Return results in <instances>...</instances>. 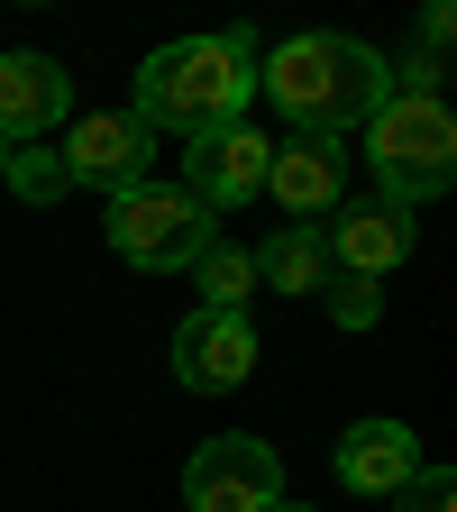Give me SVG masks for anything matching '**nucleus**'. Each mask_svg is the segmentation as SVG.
Returning a JSON list of instances; mask_svg holds the SVG:
<instances>
[{
	"label": "nucleus",
	"mask_w": 457,
	"mask_h": 512,
	"mask_svg": "<svg viewBox=\"0 0 457 512\" xmlns=\"http://www.w3.org/2000/svg\"><path fill=\"white\" fill-rule=\"evenodd\" d=\"M266 192L284 202V229H320L348 202V156L330 138H275L266 147Z\"/></svg>",
	"instance_id": "6e6552de"
},
{
	"label": "nucleus",
	"mask_w": 457,
	"mask_h": 512,
	"mask_svg": "<svg viewBox=\"0 0 457 512\" xmlns=\"http://www.w3.org/2000/svg\"><path fill=\"white\" fill-rule=\"evenodd\" d=\"M275 512H311V503H275Z\"/></svg>",
	"instance_id": "6ab92c4d"
},
{
	"label": "nucleus",
	"mask_w": 457,
	"mask_h": 512,
	"mask_svg": "<svg viewBox=\"0 0 457 512\" xmlns=\"http://www.w3.org/2000/svg\"><path fill=\"white\" fill-rule=\"evenodd\" d=\"M64 119H74V74L55 55H0V138L37 147Z\"/></svg>",
	"instance_id": "9d476101"
},
{
	"label": "nucleus",
	"mask_w": 457,
	"mask_h": 512,
	"mask_svg": "<svg viewBox=\"0 0 457 512\" xmlns=\"http://www.w3.org/2000/svg\"><path fill=\"white\" fill-rule=\"evenodd\" d=\"M384 74L394 64L375 46H357V37H284V46L256 55V92L293 119V138H330V147L375 119Z\"/></svg>",
	"instance_id": "f257e3e1"
},
{
	"label": "nucleus",
	"mask_w": 457,
	"mask_h": 512,
	"mask_svg": "<svg viewBox=\"0 0 457 512\" xmlns=\"http://www.w3.org/2000/svg\"><path fill=\"white\" fill-rule=\"evenodd\" d=\"M174 375L192 384V394H238V384L256 375L247 311H192L183 330H174Z\"/></svg>",
	"instance_id": "1a4fd4ad"
},
{
	"label": "nucleus",
	"mask_w": 457,
	"mask_h": 512,
	"mask_svg": "<svg viewBox=\"0 0 457 512\" xmlns=\"http://www.w3.org/2000/svg\"><path fill=\"white\" fill-rule=\"evenodd\" d=\"M320 293H330V320H339V330H375V320H384V284H375V275H339V266H330V284H320Z\"/></svg>",
	"instance_id": "dca6fc26"
},
{
	"label": "nucleus",
	"mask_w": 457,
	"mask_h": 512,
	"mask_svg": "<svg viewBox=\"0 0 457 512\" xmlns=\"http://www.w3.org/2000/svg\"><path fill=\"white\" fill-rule=\"evenodd\" d=\"M101 229H110V247H119L138 275H183L192 256L220 238V229H211V211L192 202L183 183H128L119 202H110V220H101Z\"/></svg>",
	"instance_id": "20e7f679"
},
{
	"label": "nucleus",
	"mask_w": 457,
	"mask_h": 512,
	"mask_svg": "<svg viewBox=\"0 0 457 512\" xmlns=\"http://www.w3.org/2000/svg\"><path fill=\"white\" fill-rule=\"evenodd\" d=\"M366 165H375V202H394V211L448 192V174H457V119H448V101L384 92L375 119H366Z\"/></svg>",
	"instance_id": "7ed1b4c3"
},
{
	"label": "nucleus",
	"mask_w": 457,
	"mask_h": 512,
	"mask_svg": "<svg viewBox=\"0 0 457 512\" xmlns=\"http://www.w3.org/2000/svg\"><path fill=\"white\" fill-rule=\"evenodd\" d=\"M412 467H421V439H412L403 421H357V430L339 439V485L366 494V503H394V494L412 485Z\"/></svg>",
	"instance_id": "f8f14e48"
},
{
	"label": "nucleus",
	"mask_w": 457,
	"mask_h": 512,
	"mask_svg": "<svg viewBox=\"0 0 457 512\" xmlns=\"http://www.w3.org/2000/svg\"><path fill=\"white\" fill-rule=\"evenodd\" d=\"M183 503H192V512H275V503H284V458H275L256 430H220V439L192 448Z\"/></svg>",
	"instance_id": "39448f33"
},
{
	"label": "nucleus",
	"mask_w": 457,
	"mask_h": 512,
	"mask_svg": "<svg viewBox=\"0 0 457 512\" xmlns=\"http://www.w3.org/2000/svg\"><path fill=\"white\" fill-rule=\"evenodd\" d=\"M320 247H330L339 275H375L384 284L412 256V211H394V202H339L330 220H320Z\"/></svg>",
	"instance_id": "9b49d317"
},
{
	"label": "nucleus",
	"mask_w": 457,
	"mask_h": 512,
	"mask_svg": "<svg viewBox=\"0 0 457 512\" xmlns=\"http://www.w3.org/2000/svg\"><path fill=\"white\" fill-rule=\"evenodd\" d=\"M266 128L256 119H220V128H202V138H183V192L202 211H229V202H256L266 192Z\"/></svg>",
	"instance_id": "423d86ee"
},
{
	"label": "nucleus",
	"mask_w": 457,
	"mask_h": 512,
	"mask_svg": "<svg viewBox=\"0 0 457 512\" xmlns=\"http://www.w3.org/2000/svg\"><path fill=\"white\" fill-rule=\"evenodd\" d=\"M55 156H64V183H74V192H110V202H119L128 183H147L156 138L128 110H101V119H74V128H64Z\"/></svg>",
	"instance_id": "0eeeda50"
},
{
	"label": "nucleus",
	"mask_w": 457,
	"mask_h": 512,
	"mask_svg": "<svg viewBox=\"0 0 457 512\" xmlns=\"http://www.w3.org/2000/svg\"><path fill=\"white\" fill-rule=\"evenodd\" d=\"M256 101V37L229 28V37H174L138 64V119L147 138H202L220 119H247Z\"/></svg>",
	"instance_id": "f03ea898"
},
{
	"label": "nucleus",
	"mask_w": 457,
	"mask_h": 512,
	"mask_svg": "<svg viewBox=\"0 0 457 512\" xmlns=\"http://www.w3.org/2000/svg\"><path fill=\"white\" fill-rule=\"evenodd\" d=\"M394 512H457V476L448 467H412V485L394 494Z\"/></svg>",
	"instance_id": "f3484780"
},
{
	"label": "nucleus",
	"mask_w": 457,
	"mask_h": 512,
	"mask_svg": "<svg viewBox=\"0 0 457 512\" xmlns=\"http://www.w3.org/2000/svg\"><path fill=\"white\" fill-rule=\"evenodd\" d=\"M192 293H202V311H247V293H256V266H247V247L211 238L202 256H192Z\"/></svg>",
	"instance_id": "4468645a"
},
{
	"label": "nucleus",
	"mask_w": 457,
	"mask_h": 512,
	"mask_svg": "<svg viewBox=\"0 0 457 512\" xmlns=\"http://www.w3.org/2000/svg\"><path fill=\"white\" fill-rule=\"evenodd\" d=\"M247 266H256V284H275V293H320V284H330V247H320V229H275Z\"/></svg>",
	"instance_id": "ddd939ff"
},
{
	"label": "nucleus",
	"mask_w": 457,
	"mask_h": 512,
	"mask_svg": "<svg viewBox=\"0 0 457 512\" xmlns=\"http://www.w3.org/2000/svg\"><path fill=\"white\" fill-rule=\"evenodd\" d=\"M0 183H10L28 211H46V202H64V192H74V183H64V156H55L46 138H37V147H10V174H0Z\"/></svg>",
	"instance_id": "2eb2a0df"
},
{
	"label": "nucleus",
	"mask_w": 457,
	"mask_h": 512,
	"mask_svg": "<svg viewBox=\"0 0 457 512\" xmlns=\"http://www.w3.org/2000/svg\"><path fill=\"white\" fill-rule=\"evenodd\" d=\"M0 174H10V138H0Z\"/></svg>",
	"instance_id": "a211bd4d"
}]
</instances>
